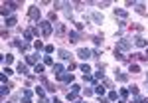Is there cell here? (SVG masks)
<instances>
[{
	"label": "cell",
	"mask_w": 148,
	"mask_h": 103,
	"mask_svg": "<svg viewBox=\"0 0 148 103\" xmlns=\"http://www.w3.org/2000/svg\"><path fill=\"white\" fill-rule=\"evenodd\" d=\"M40 26H41V34H43V36L48 38V36L51 34V24H49V22H41Z\"/></svg>",
	"instance_id": "cell-1"
},
{
	"label": "cell",
	"mask_w": 148,
	"mask_h": 103,
	"mask_svg": "<svg viewBox=\"0 0 148 103\" xmlns=\"http://www.w3.org/2000/svg\"><path fill=\"white\" fill-rule=\"evenodd\" d=\"M116 50H123V52H128L130 50V44L126 40H121V42H116Z\"/></svg>",
	"instance_id": "cell-2"
},
{
	"label": "cell",
	"mask_w": 148,
	"mask_h": 103,
	"mask_svg": "<svg viewBox=\"0 0 148 103\" xmlns=\"http://www.w3.org/2000/svg\"><path fill=\"white\" fill-rule=\"evenodd\" d=\"M30 18H32V20H38L40 18V8H30Z\"/></svg>",
	"instance_id": "cell-3"
},
{
	"label": "cell",
	"mask_w": 148,
	"mask_h": 103,
	"mask_svg": "<svg viewBox=\"0 0 148 103\" xmlns=\"http://www.w3.org/2000/svg\"><path fill=\"white\" fill-rule=\"evenodd\" d=\"M59 79H61V81H65V83H71L73 81V75H71V73H69V75H67V73H61V75H57Z\"/></svg>",
	"instance_id": "cell-4"
},
{
	"label": "cell",
	"mask_w": 148,
	"mask_h": 103,
	"mask_svg": "<svg viewBox=\"0 0 148 103\" xmlns=\"http://www.w3.org/2000/svg\"><path fill=\"white\" fill-rule=\"evenodd\" d=\"M134 44H136L138 48H144V46H146V40H144L142 36H136V38H134Z\"/></svg>",
	"instance_id": "cell-5"
},
{
	"label": "cell",
	"mask_w": 148,
	"mask_h": 103,
	"mask_svg": "<svg viewBox=\"0 0 148 103\" xmlns=\"http://www.w3.org/2000/svg\"><path fill=\"white\" fill-rule=\"evenodd\" d=\"M55 32H57L59 36H63V34L67 32V28H65V24H57V26H55Z\"/></svg>",
	"instance_id": "cell-6"
},
{
	"label": "cell",
	"mask_w": 148,
	"mask_h": 103,
	"mask_svg": "<svg viewBox=\"0 0 148 103\" xmlns=\"http://www.w3.org/2000/svg\"><path fill=\"white\" fill-rule=\"evenodd\" d=\"M69 38H71V42H79L81 40V34L79 32H69Z\"/></svg>",
	"instance_id": "cell-7"
},
{
	"label": "cell",
	"mask_w": 148,
	"mask_h": 103,
	"mask_svg": "<svg viewBox=\"0 0 148 103\" xmlns=\"http://www.w3.org/2000/svg\"><path fill=\"white\" fill-rule=\"evenodd\" d=\"M77 56L81 57V60H87V57L91 56V52H89V50H79V54H77Z\"/></svg>",
	"instance_id": "cell-8"
},
{
	"label": "cell",
	"mask_w": 148,
	"mask_h": 103,
	"mask_svg": "<svg viewBox=\"0 0 148 103\" xmlns=\"http://www.w3.org/2000/svg\"><path fill=\"white\" fill-rule=\"evenodd\" d=\"M14 46H16V48H20V50H28V42H14Z\"/></svg>",
	"instance_id": "cell-9"
},
{
	"label": "cell",
	"mask_w": 148,
	"mask_h": 103,
	"mask_svg": "<svg viewBox=\"0 0 148 103\" xmlns=\"http://www.w3.org/2000/svg\"><path fill=\"white\" fill-rule=\"evenodd\" d=\"M53 71H55V75H61V73H63V66L61 64H55L53 66Z\"/></svg>",
	"instance_id": "cell-10"
},
{
	"label": "cell",
	"mask_w": 148,
	"mask_h": 103,
	"mask_svg": "<svg viewBox=\"0 0 148 103\" xmlns=\"http://www.w3.org/2000/svg\"><path fill=\"white\" fill-rule=\"evenodd\" d=\"M115 16H118V18H123V20H124V18H126V12H124V10H121V8H118V10L115 8Z\"/></svg>",
	"instance_id": "cell-11"
},
{
	"label": "cell",
	"mask_w": 148,
	"mask_h": 103,
	"mask_svg": "<svg viewBox=\"0 0 148 103\" xmlns=\"http://www.w3.org/2000/svg\"><path fill=\"white\" fill-rule=\"evenodd\" d=\"M93 22H95V24H101V22H103V16H101L99 12H95V14H93Z\"/></svg>",
	"instance_id": "cell-12"
},
{
	"label": "cell",
	"mask_w": 148,
	"mask_h": 103,
	"mask_svg": "<svg viewBox=\"0 0 148 103\" xmlns=\"http://www.w3.org/2000/svg\"><path fill=\"white\" fill-rule=\"evenodd\" d=\"M18 73H24V75H26V73H28V67H26L24 64H18Z\"/></svg>",
	"instance_id": "cell-13"
},
{
	"label": "cell",
	"mask_w": 148,
	"mask_h": 103,
	"mask_svg": "<svg viewBox=\"0 0 148 103\" xmlns=\"http://www.w3.org/2000/svg\"><path fill=\"white\" fill-rule=\"evenodd\" d=\"M59 57H61V60H69V52H65V50H59Z\"/></svg>",
	"instance_id": "cell-14"
},
{
	"label": "cell",
	"mask_w": 148,
	"mask_h": 103,
	"mask_svg": "<svg viewBox=\"0 0 148 103\" xmlns=\"http://www.w3.org/2000/svg\"><path fill=\"white\" fill-rule=\"evenodd\" d=\"M6 26H16V16H10L6 20Z\"/></svg>",
	"instance_id": "cell-15"
},
{
	"label": "cell",
	"mask_w": 148,
	"mask_h": 103,
	"mask_svg": "<svg viewBox=\"0 0 148 103\" xmlns=\"http://www.w3.org/2000/svg\"><path fill=\"white\" fill-rule=\"evenodd\" d=\"M10 10H12V8H10L8 4H4V6H2V16H8V14H10Z\"/></svg>",
	"instance_id": "cell-16"
},
{
	"label": "cell",
	"mask_w": 148,
	"mask_h": 103,
	"mask_svg": "<svg viewBox=\"0 0 148 103\" xmlns=\"http://www.w3.org/2000/svg\"><path fill=\"white\" fill-rule=\"evenodd\" d=\"M116 79H118V81H126L128 75H126V73H116Z\"/></svg>",
	"instance_id": "cell-17"
},
{
	"label": "cell",
	"mask_w": 148,
	"mask_h": 103,
	"mask_svg": "<svg viewBox=\"0 0 148 103\" xmlns=\"http://www.w3.org/2000/svg\"><path fill=\"white\" fill-rule=\"evenodd\" d=\"M26 60H28V64H38V57L36 56H28Z\"/></svg>",
	"instance_id": "cell-18"
},
{
	"label": "cell",
	"mask_w": 148,
	"mask_h": 103,
	"mask_svg": "<svg viewBox=\"0 0 148 103\" xmlns=\"http://www.w3.org/2000/svg\"><path fill=\"white\" fill-rule=\"evenodd\" d=\"M34 71H36V73H41V71H43V66H41V64H36Z\"/></svg>",
	"instance_id": "cell-19"
},
{
	"label": "cell",
	"mask_w": 148,
	"mask_h": 103,
	"mask_svg": "<svg viewBox=\"0 0 148 103\" xmlns=\"http://www.w3.org/2000/svg\"><path fill=\"white\" fill-rule=\"evenodd\" d=\"M130 71H132V73H138V71H140V67H138L136 64H134V66H132V64H130Z\"/></svg>",
	"instance_id": "cell-20"
},
{
	"label": "cell",
	"mask_w": 148,
	"mask_h": 103,
	"mask_svg": "<svg viewBox=\"0 0 148 103\" xmlns=\"http://www.w3.org/2000/svg\"><path fill=\"white\" fill-rule=\"evenodd\" d=\"M81 71H83V73H85V75H87V73H89V71H91V67H89V66H85V64H83V66H81Z\"/></svg>",
	"instance_id": "cell-21"
},
{
	"label": "cell",
	"mask_w": 148,
	"mask_h": 103,
	"mask_svg": "<svg viewBox=\"0 0 148 103\" xmlns=\"http://www.w3.org/2000/svg\"><path fill=\"white\" fill-rule=\"evenodd\" d=\"M136 10H138L140 14H146V10H144V4H136Z\"/></svg>",
	"instance_id": "cell-22"
},
{
	"label": "cell",
	"mask_w": 148,
	"mask_h": 103,
	"mask_svg": "<svg viewBox=\"0 0 148 103\" xmlns=\"http://www.w3.org/2000/svg\"><path fill=\"white\" fill-rule=\"evenodd\" d=\"M95 93H99V95H103V93H105V87H95Z\"/></svg>",
	"instance_id": "cell-23"
},
{
	"label": "cell",
	"mask_w": 148,
	"mask_h": 103,
	"mask_svg": "<svg viewBox=\"0 0 148 103\" xmlns=\"http://www.w3.org/2000/svg\"><path fill=\"white\" fill-rule=\"evenodd\" d=\"M130 93H134V95H138V87H136V85H132V87H130Z\"/></svg>",
	"instance_id": "cell-24"
},
{
	"label": "cell",
	"mask_w": 148,
	"mask_h": 103,
	"mask_svg": "<svg viewBox=\"0 0 148 103\" xmlns=\"http://www.w3.org/2000/svg\"><path fill=\"white\" fill-rule=\"evenodd\" d=\"M12 60H14L12 56H6V57H4V62H6V66H8V64H12Z\"/></svg>",
	"instance_id": "cell-25"
},
{
	"label": "cell",
	"mask_w": 148,
	"mask_h": 103,
	"mask_svg": "<svg viewBox=\"0 0 148 103\" xmlns=\"http://www.w3.org/2000/svg\"><path fill=\"white\" fill-rule=\"evenodd\" d=\"M43 62H46L48 66H53V60H51V57H49V56H48V57H46V60H43Z\"/></svg>",
	"instance_id": "cell-26"
},
{
	"label": "cell",
	"mask_w": 148,
	"mask_h": 103,
	"mask_svg": "<svg viewBox=\"0 0 148 103\" xmlns=\"http://www.w3.org/2000/svg\"><path fill=\"white\" fill-rule=\"evenodd\" d=\"M24 97H32V89H24Z\"/></svg>",
	"instance_id": "cell-27"
},
{
	"label": "cell",
	"mask_w": 148,
	"mask_h": 103,
	"mask_svg": "<svg viewBox=\"0 0 148 103\" xmlns=\"http://www.w3.org/2000/svg\"><path fill=\"white\" fill-rule=\"evenodd\" d=\"M101 56V50H93V57H99Z\"/></svg>",
	"instance_id": "cell-28"
},
{
	"label": "cell",
	"mask_w": 148,
	"mask_h": 103,
	"mask_svg": "<svg viewBox=\"0 0 148 103\" xmlns=\"http://www.w3.org/2000/svg\"><path fill=\"white\" fill-rule=\"evenodd\" d=\"M22 103H32V101H30V97H24V101Z\"/></svg>",
	"instance_id": "cell-29"
},
{
	"label": "cell",
	"mask_w": 148,
	"mask_h": 103,
	"mask_svg": "<svg viewBox=\"0 0 148 103\" xmlns=\"http://www.w3.org/2000/svg\"><path fill=\"white\" fill-rule=\"evenodd\" d=\"M51 103H61V101H59V99H53V101H51Z\"/></svg>",
	"instance_id": "cell-30"
},
{
	"label": "cell",
	"mask_w": 148,
	"mask_h": 103,
	"mask_svg": "<svg viewBox=\"0 0 148 103\" xmlns=\"http://www.w3.org/2000/svg\"><path fill=\"white\" fill-rule=\"evenodd\" d=\"M73 103H81V101H73Z\"/></svg>",
	"instance_id": "cell-31"
}]
</instances>
